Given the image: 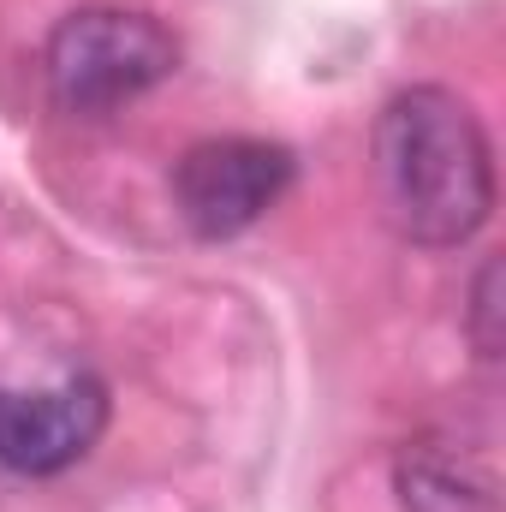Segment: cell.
I'll list each match as a JSON object with an SVG mask.
<instances>
[{
	"mask_svg": "<svg viewBox=\"0 0 506 512\" xmlns=\"http://www.w3.org/2000/svg\"><path fill=\"white\" fill-rule=\"evenodd\" d=\"M376 179L393 227L423 251H459L495 215V143L441 84H411L376 114Z\"/></svg>",
	"mask_w": 506,
	"mask_h": 512,
	"instance_id": "1",
	"label": "cell"
},
{
	"mask_svg": "<svg viewBox=\"0 0 506 512\" xmlns=\"http://www.w3.org/2000/svg\"><path fill=\"white\" fill-rule=\"evenodd\" d=\"M42 72L60 114L102 120L179 72V36L131 6H78L54 24Z\"/></svg>",
	"mask_w": 506,
	"mask_h": 512,
	"instance_id": "2",
	"label": "cell"
},
{
	"mask_svg": "<svg viewBox=\"0 0 506 512\" xmlns=\"http://www.w3.org/2000/svg\"><path fill=\"white\" fill-rule=\"evenodd\" d=\"M298 161L268 137H203L173 161V203L197 239H239L286 197Z\"/></svg>",
	"mask_w": 506,
	"mask_h": 512,
	"instance_id": "3",
	"label": "cell"
},
{
	"mask_svg": "<svg viewBox=\"0 0 506 512\" xmlns=\"http://www.w3.org/2000/svg\"><path fill=\"white\" fill-rule=\"evenodd\" d=\"M108 387L96 376H66L60 387L18 393L0 387V465L12 477H60L108 429Z\"/></svg>",
	"mask_w": 506,
	"mask_h": 512,
	"instance_id": "4",
	"label": "cell"
},
{
	"mask_svg": "<svg viewBox=\"0 0 506 512\" xmlns=\"http://www.w3.org/2000/svg\"><path fill=\"white\" fill-rule=\"evenodd\" d=\"M393 495L405 512H495L501 477L489 447H465L453 435L405 441L393 459Z\"/></svg>",
	"mask_w": 506,
	"mask_h": 512,
	"instance_id": "5",
	"label": "cell"
},
{
	"mask_svg": "<svg viewBox=\"0 0 506 512\" xmlns=\"http://www.w3.org/2000/svg\"><path fill=\"white\" fill-rule=\"evenodd\" d=\"M465 340L483 364H495L506 346V304H501V256H483L477 280H471V304H465Z\"/></svg>",
	"mask_w": 506,
	"mask_h": 512,
	"instance_id": "6",
	"label": "cell"
}]
</instances>
